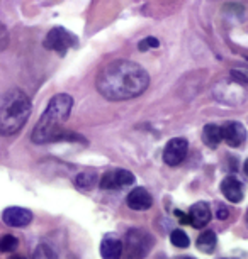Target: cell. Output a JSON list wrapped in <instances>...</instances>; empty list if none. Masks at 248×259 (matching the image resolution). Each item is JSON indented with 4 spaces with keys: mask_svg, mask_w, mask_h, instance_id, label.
Segmentation results:
<instances>
[{
    "mask_svg": "<svg viewBox=\"0 0 248 259\" xmlns=\"http://www.w3.org/2000/svg\"><path fill=\"white\" fill-rule=\"evenodd\" d=\"M32 259H58V254L55 252L53 247L46 246V244H41V246H38L36 251H34Z\"/></svg>",
    "mask_w": 248,
    "mask_h": 259,
    "instance_id": "17",
    "label": "cell"
},
{
    "mask_svg": "<svg viewBox=\"0 0 248 259\" xmlns=\"http://www.w3.org/2000/svg\"><path fill=\"white\" fill-rule=\"evenodd\" d=\"M74 107V99L66 94H58L50 100L45 114L38 120L32 131V141L36 144L60 141L63 136V124L68 120Z\"/></svg>",
    "mask_w": 248,
    "mask_h": 259,
    "instance_id": "2",
    "label": "cell"
},
{
    "mask_svg": "<svg viewBox=\"0 0 248 259\" xmlns=\"http://www.w3.org/2000/svg\"><path fill=\"white\" fill-rule=\"evenodd\" d=\"M170 242L173 244L175 247H187L189 246V236L184 231H181V229H175V231L172 232V236H170Z\"/></svg>",
    "mask_w": 248,
    "mask_h": 259,
    "instance_id": "18",
    "label": "cell"
},
{
    "mask_svg": "<svg viewBox=\"0 0 248 259\" xmlns=\"http://www.w3.org/2000/svg\"><path fill=\"white\" fill-rule=\"evenodd\" d=\"M216 244H218V239H216V234L212 232V231L202 232L201 236H199V239H197V247H199V251H202V252H206V254L215 252Z\"/></svg>",
    "mask_w": 248,
    "mask_h": 259,
    "instance_id": "15",
    "label": "cell"
},
{
    "mask_svg": "<svg viewBox=\"0 0 248 259\" xmlns=\"http://www.w3.org/2000/svg\"><path fill=\"white\" fill-rule=\"evenodd\" d=\"M2 221L11 227H26L32 222V212L22 207H9L4 210Z\"/></svg>",
    "mask_w": 248,
    "mask_h": 259,
    "instance_id": "9",
    "label": "cell"
},
{
    "mask_svg": "<svg viewBox=\"0 0 248 259\" xmlns=\"http://www.w3.org/2000/svg\"><path fill=\"white\" fill-rule=\"evenodd\" d=\"M123 242L114 236H105L100 242V256L104 259H121L123 256Z\"/></svg>",
    "mask_w": 248,
    "mask_h": 259,
    "instance_id": "12",
    "label": "cell"
},
{
    "mask_svg": "<svg viewBox=\"0 0 248 259\" xmlns=\"http://www.w3.org/2000/svg\"><path fill=\"white\" fill-rule=\"evenodd\" d=\"M160 46V41L158 39H155V37H147V39H143V41H139V51H148V50H152V48H158Z\"/></svg>",
    "mask_w": 248,
    "mask_h": 259,
    "instance_id": "20",
    "label": "cell"
},
{
    "mask_svg": "<svg viewBox=\"0 0 248 259\" xmlns=\"http://www.w3.org/2000/svg\"><path fill=\"white\" fill-rule=\"evenodd\" d=\"M228 208L226 207H220V210H218V219H220V221H225V219H228Z\"/></svg>",
    "mask_w": 248,
    "mask_h": 259,
    "instance_id": "22",
    "label": "cell"
},
{
    "mask_svg": "<svg viewBox=\"0 0 248 259\" xmlns=\"http://www.w3.org/2000/svg\"><path fill=\"white\" fill-rule=\"evenodd\" d=\"M97 182H99V178H97V175L94 173V171H84V173H80L79 177L75 178L77 188H80V190L94 188Z\"/></svg>",
    "mask_w": 248,
    "mask_h": 259,
    "instance_id": "16",
    "label": "cell"
},
{
    "mask_svg": "<svg viewBox=\"0 0 248 259\" xmlns=\"http://www.w3.org/2000/svg\"><path fill=\"white\" fill-rule=\"evenodd\" d=\"M202 139L209 148H218L221 143V127L216 124H207L202 131Z\"/></svg>",
    "mask_w": 248,
    "mask_h": 259,
    "instance_id": "14",
    "label": "cell"
},
{
    "mask_svg": "<svg viewBox=\"0 0 248 259\" xmlns=\"http://www.w3.org/2000/svg\"><path fill=\"white\" fill-rule=\"evenodd\" d=\"M221 139L225 141L228 146L231 148H238L243 144V141L246 139V129L243 127V124L235 120L225 122L221 125Z\"/></svg>",
    "mask_w": 248,
    "mask_h": 259,
    "instance_id": "8",
    "label": "cell"
},
{
    "mask_svg": "<svg viewBox=\"0 0 248 259\" xmlns=\"http://www.w3.org/2000/svg\"><path fill=\"white\" fill-rule=\"evenodd\" d=\"M133 183H134V175L126 169L108 171V173L99 180V185L102 190H118V188L128 187V185H133Z\"/></svg>",
    "mask_w": 248,
    "mask_h": 259,
    "instance_id": "7",
    "label": "cell"
},
{
    "mask_svg": "<svg viewBox=\"0 0 248 259\" xmlns=\"http://www.w3.org/2000/svg\"><path fill=\"white\" fill-rule=\"evenodd\" d=\"M11 259H26V257H22V256H12Z\"/></svg>",
    "mask_w": 248,
    "mask_h": 259,
    "instance_id": "24",
    "label": "cell"
},
{
    "mask_svg": "<svg viewBox=\"0 0 248 259\" xmlns=\"http://www.w3.org/2000/svg\"><path fill=\"white\" fill-rule=\"evenodd\" d=\"M31 115V100L14 89L0 95V136H12L22 129Z\"/></svg>",
    "mask_w": 248,
    "mask_h": 259,
    "instance_id": "3",
    "label": "cell"
},
{
    "mask_svg": "<svg viewBox=\"0 0 248 259\" xmlns=\"http://www.w3.org/2000/svg\"><path fill=\"white\" fill-rule=\"evenodd\" d=\"M9 45V32L6 26H4L2 22H0V51H4Z\"/></svg>",
    "mask_w": 248,
    "mask_h": 259,
    "instance_id": "21",
    "label": "cell"
},
{
    "mask_svg": "<svg viewBox=\"0 0 248 259\" xmlns=\"http://www.w3.org/2000/svg\"><path fill=\"white\" fill-rule=\"evenodd\" d=\"M153 239L148 232L141 231V229H131L126 234V251L131 259L145 257L148 251L152 249Z\"/></svg>",
    "mask_w": 248,
    "mask_h": 259,
    "instance_id": "4",
    "label": "cell"
},
{
    "mask_svg": "<svg viewBox=\"0 0 248 259\" xmlns=\"http://www.w3.org/2000/svg\"><path fill=\"white\" fill-rule=\"evenodd\" d=\"M126 202H128V207L131 210H148L153 205V198L147 188L138 187L128 195Z\"/></svg>",
    "mask_w": 248,
    "mask_h": 259,
    "instance_id": "10",
    "label": "cell"
},
{
    "mask_svg": "<svg viewBox=\"0 0 248 259\" xmlns=\"http://www.w3.org/2000/svg\"><path fill=\"white\" fill-rule=\"evenodd\" d=\"M209 221H211V208L206 202H197L196 205H192L191 212H189V222L192 224L196 229L206 227Z\"/></svg>",
    "mask_w": 248,
    "mask_h": 259,
    "instance_id": "11",
    "label": "cell"
},
{
    "mask_svg": "<svg viewBox=\"0 0 248 259\" xmlns=\"http://www.w3.org/2000/svg\"><path fill=\"white\" fill-rule=\"evenodd\" d=\"M189 144L184 138H173L168 141V144L163 149V161L168 166H179L186 159Z\"/></svg>",
    "mask_w": 248,
    "mask_h": 259,
    "instance_id": "6",
    "label": "cell"
},
{
    "mask_svg": "<svg viewBox=\"0 0 248 259\" xmlns=\"http://www.w3.org/2000/svg\"><path fill=\"white\" fill-rule=\"evenodd\" d=\"M245 173L248 175V159L245 161Z\"/></svg>",
    "mask_w": 248,
    "mask_h": 259,
    "instance_id": "23",
    "label": "cell"
},
{
    "mask_svg": "<svg viewBox=\"0 0 248 259\" xmlns=\"http://www.w3.org/2000/svg\"><path fill=\"white\" fill-rule=\"evenodd\" d=\"M19 241L11 234H6V236L0 237V252H11L17 247Z\"/></svg>",
    "mask_w": 248,
    "mask_h": 259,
    "instance_id": "19",
    "label": "cell"
},
{
    "mask_svg": "<svg viewBox=\"0 0 248 259\" xmlns=\"http://www.w3.org/2000/svg\"><path fill=\"white\" fill-rule=\"evenodd\" d=\"M221 192L226 197V200H230L233 203H238L243 200V185L240 180L235 177H228L223 180Z\"/></svg>",
    "mask_w": 248,
    "mask_h": 259,
    "instance_id": "13",
    "label": "cell"
},
{
    "mask_svg": "<svg viewBox=\"0 0 248 259\" xmlns=\"http://www.w3.org/2000/svg\"><path fill=\"white\" fill-rule=\"evenodd\" d=\"M148 73L129 60H116L105 65L97 76V90L108 100H129L148 89Z\"/></svg>",
    "mask_w": 248,
    "mask_h": 259,
    "instance_id": "1",
    "label": "cell"
},
{
    "mask_svg": "<svg viewBox=\"0 0 248 259\" xmlns=\"http://www.w3.org/2000/svg\"><path fill=\"white\" fill-rule=\"evenodd\" d=\"M182 259H194V257H182Z\"/></svg>",
    "mask_w": 248,
    "mask_h": 259,
    "instance_id": "25",
    "label": "cell"
},
{
    "mask_svg": "<svg viewBox=\"0 0 248 259\" xmlns=\"http://www.w3.org/2000/svg\"><path fill=\"white\" fill-rule=\"evenodd\" d=\"M75 45H77V37L63 27L51 29V31L48 32L46 39H45L46 50L56 51V53H60V55H65V53Z\"/></svg>",
    "mask_w": 248,
    "mask_h": 259,
    "instance_id": "5",
    "label": "cell"
}]
</instances>
